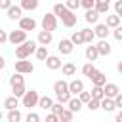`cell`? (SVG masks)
I'll use <instances>...</instances> for the list:
<instances>
[{
    "label": "cell",
    "instance_id": "ba28073f",
    "mask_svg": "<svg viewBox=\"0 0 122 122\" xmlns=\"http://www.w3.org/2000/svg\"><path fill=\"white\" fill-rule=\"evenodd\" d=\"M57 50H59V53H63V55H69V53H72V50H74V44H72V40H71V38H63V40H59V44H57Z\"/></svg>",
    "mask_w": 122,
    "mask_h": 122
},
{
    "label": "cell",
    "instance_id": "ac0fdd59",
    "mask_svg": "<svg viewBox=\"0 0 122 122\" xmlns=\"http://www.w3.org/2000/svg\"><path fill=\"white\" fill-rule=\"evenodd\" d=\"M109 25L107 23H95V36H99V38H107L109 36Z\"/></svg>",
    "mask_w": 122,
    "mask_h": 122
},
{
    "label": "cell",
    "instance_id": "4dcf8cb0",
    "mask_svg": "<svg viewBox=\"0 0 122 122\" xmlns=\"http://www.w3.org/2000/svg\"><path fill=\"white\" fill-rule=\"evenodd\" d=\"M71 40H72V44H74V46L84 44V34H82V30H74V32H72V36H71Z\"/></svg>",
    "mask_w": 122,
    "mask_h": 122
},
{
    "label": "cell",
    "instance_id": "816d5d0a",
    "mask_svg": "<svg viewBox=\"0 0 122 122\" xmlns=\"http://www.w3.org/2000/svg\"><path fill=\"white\" fill-rule=\"evenodd\" d=\"M116 120H118V122H122V109H120V112L116 114Z\"/></svg>",
    "mask_w": 122,
    "mask_h": 122
},
{
    "label": "cell",
    "instance_id": "83f0119b",
    "mask_svg": "<svg viewBox=\"0 0 122 122\" xmlns=\"http://www.w3.org/2000/svg\"><path fill=\"white\" fill-rule=\"evenodd\" d=\"M34 53H36V59H38V61H46V57L50 55V53H48V46H42V44L36 48Z\"/></svg>",
    "mask_w": 122,
    "mask_h": 122
},
{
    "label": "cell",
    "instance_id": "74e56055",
    "mask_svg": "<svg viewBox=\"0 0 122 122\" xmlns=\"http://www.w3.org/2000/svg\"><path fill=\"white\" fill-rule=\"evenodd\" d=\"M65 6H67L69 10H72V11H76V10L80 8V0H67Z\"/></svg>",
    "mask_w": 122,
    "mask_h": 122
},
{
    "label": "cell",
    "instance_id": "d590c367",
    "mask_svg": "<svg viewBox=\"0 0 122 122\" xmlns=\"http://www.w3.org/2000/svg\"><path fill=\"white\" fill-rule=\"evenodd\" d=\"M72 116H74V112H72L71 109H63V112L59 114V120H65V122H71V120H72Z\"/></svg>",
    "mask_w": 122,
    "mask_h": 122
},
{
    "label": "cell",
    "instance_id": "44dd1931",
    "mask_svg": "<svg viewBox=\"0 0 122 122\" xmlns=\"http://www.w3.org/2000/svg\"><path fill=\"white\" fill-rule=\"evenodd\" d=\"M61 71H63L65 76H74V74H76V65L71 63V61H69V63H63V65H61Z\"/></svg>",
    "mask_w": 122,
    "mask_h": 122
},
{
    "label": "cell",
    "instance_id": "9a60e30c",
    "mask_svg": "<svg viewBox=\"0 0 122 122\" xmlns=\"http://www.w3.org/2000/svg\"><path fill=\"white\" fill-rule=\"evenodd\" d=\"M82 90H84V82H82V80L74 78V80H71V82H69V92H71L72 95H78Z\"/></svg>",
    "mask_w": 122,
    "mask_h": 122
},
{
    "label": "cell",
    "instance_id": "836d02e7",
    "mask_svg": "<svg viewBox=\"0 0 122 122\" xmlns=\"http://www.w3.org/2000/svg\"><path fill=\"white\" fill-rule=\"evenodd\" d=\"M8 120H10V122H19V120H21V112H19L17 109H10V112H8Z\"/></svg>",
    "mask_w": 122,
    "mask_h": 122
},
{
    "label": "cell",
    "instance_id": "7bdbcfd3",
    "mask_svg": "<svg viewBox=\"0 0 122 122\" xmlns=\"http://www.w3.org/2000/svg\"><path fill=\"white\" fill-rule=\"evenodd\" d=\"M112 34H114V38H116V40H122V27H120V25H118V27H114Z\"/></svg>",
    "mask_w": 122,
    "mask_h": 122
},
{
    "label": "cell",
    "instance_id": "8992f818",
    "mask_svg": "<svg viewBox=\"0 0 122 122\" xmlns=\"http://www.w3.org/2000/svg\"><path fill=\"white\" fill-rule=\"evenodd\" d=\"M25 40H27V30H23V29H19V30H11V32L8 34V42L13 44V46L23 44Z\"/></svg>",
    "mask_w": 122,
    "mask_h": 122
},
{
    "label": "cell",
    "instance_id": "5b68a950",
    "mask_svg": "<svg viewBox=\"0 0 122 122\" xmlns=\"http://www.w3.org/2000/svg\"><path fill=\"white\" fill-rule=\"evenodd\" d=\"M42 29H46V30H55L57 29V15L51 11V13H44L42 15Z\"/></svg>",
    "mask_w": 122,
    "mask_h": 122
},
{
    "label": "cell",
    "instance_id": "7dc6e473",
    "mask_svg": "<svg viewBox=\"0 0 122 122\" xmlns=\"http://www.w3.org/2000/svg\"><path fill=\"white\" fill-rule=\"evenodd\" d=\"M46 120H48V122H57V120H59V116H57L55 112H51V114H48V116H46Z\"/></svg>",
    "mask_w": 122,
    "mask_h": 122
},
{
    "label": "cell",
    "instance_id": "ab89813d",
    "mask_svg": "<svg viewBox=\"0 0 122 122\" xmlns=\"http://www.w3.org/2000/svg\"><path fill=\"white\" fill-rule=\"evenodd\" d=\"M78 97H80V101H82V103H88V101L92 99V92H84V90H82V92L78 93Z\"/></svg>",
    "mask_w": 122,
    "mask_h": 122
},
{
    "label": "cell",
    "instance_id": "8fae6325",
    "mask_svg": "<svg viewBox=\"0 0 122 122\" xmlns=\"http://www.w3.org/2000/svg\"><path fill=\"white\" fill-rule=\"evenodd\" d=\"M103 90H105V97H116V95L120 93V88H118V84H114V82H107V84L103 86Z\"/></svg>",
    "mask_w": 122,
    "mask_h": 122
},
{
    "label": "cell",
    "instance_id": "8d00e7d4",
    "mask_svg": "<svg viewBox=\"0 0 122 122\" xmlns=\"http://www.w3.org/2000/svg\"><path fill=\"white\" fill-rule=\"evenodd\" d=\"M55 97H57V101H61V103H69V99L72 97V93H71V92H65V93H55Z\"/></svg>",
    "mask_w": 122,
    "mask_h": 122
},
{
    "label": "cell",
    "instance_id": "f546056e",
    "mask_svg": "<svg viewBox=\"0 0 122 122\" xmlns=\"http://www.w3.org/2000/svg\"><path fill=\"white\" fill-rule=\"evenodd\" d=\"M82 34H84V42H86V44H93V40H95V30H92V29H82Z\"/></svg>",
    "mask_w": 122,
    "mask_h": 122
},
{
    "label": "cell",
    "instance_id": "e0dca14e",
    "mask_svg": "<svg viewBox=\"0 0 122 122\" xmlns=\"http://www.w3.org/2000/svg\"><path fill=\"white\" fill-rule=\"evenodd\" d=\"M99 11L95 10V8H92V10H86V15H84V19L88 21V23H92V25H95L97 21H99Z\"/></svg>",
    "mask_w": 122,
    "mask_h": 122
},
{
    "label": "cell",
    "instance_id": "4fadbf2b",
    "mask_svg": "<svg viewBox=\"0 0 122 122\" xmlns=\"http://www.w3.org/2000/svg\"><path fill=\"white\" fill-rule=\"evenodd\" d=\"M51 38H53L51 30H46V29H42V30L38 32V38H36V42H38V44H42V46H48V44L51 42Z\"/></svg>",
    "mask_w": 122,
    "mask_h": 122
},
{
    "label": "cell",
    "instance_id": "1f68e13d",
    "mask_svg": "<svg viewBox=\"0 0 122 122\" xmlns=\"http://www.w3.org/2000/svg\"><path fill=\"white\" fill-rule=\"evenodd\" d=\"M92 97H95V99H103V97H105V90H103V86H93V88H92Z\"/></svg>",
    "mask_w": 122,
    "mask_h": 122
},
{
    "label": "cell",
    "instance_id": "7a4b0ae2",
    "mask_svg": "<svg viewBox=\"0 0 122 122\" xmlns=\"http://www.w3.org/2000/svg\"><path fill=\"white\" fill-rule=\"evenodd\" d=\"M10 86H11V92H13V95H17V97H23L25 95V78H23V74L21 72H13L11 76H10Z\"/></svg>",
    "mask_w": 122,
    "mask_h": 122
},
{
    "label": "cell",
    "instance_id": "cb8c5ba5",
    "mask_svg": "<svg viewBox=\"0 0 122 122\" xmlns=\"http://www.w3.org/2000/svg\"><path fill=\"white\" fill-rule=\"evenodd\" d=\"M67 105H69V109H71L72 112H78V111L82 109V105H84V103L80 101V97H71Z\"/></svg>",
    "mask_w": 122,
    "mask_h": 122
},
{
    "label": "cell",
    "instance_id": "603a6c76",
    "mask_svg": "<svg viewBox=\"0 0 122 122\" xmlns=\"http://www.w3.org/2000/svg\"><path fill=\"white\" fill-rule=\"evenodd\" d=\"M51 105H53V99L51 97H48V95H42L40 99H38V107L40 109H44V111H51Z\"/></svg>",
    "mask_w": 122,
    "mask_h": 122
},
{
    "label": "cell",
    "instance_id": "f5cc1de1",
    "mask_svg": "<svg viewBox=\"0 0 122 122\" xmlns=\"http://www.w3.org/2000/svg\"><path fill=\"white\" fill-rule=\"evenodd\" d=\"M0 120H2V112H0Z\"/></svg>",
    "mask_w": 122,
    "mask_h": 122
},
{
    "label": "cell",
    "instance_id": "d6986e66",
    "mask_svg": "<svg viewBox=\"0 0 122 122\" xmlns=\"http://www.w3.org/2000/svg\"><path fill=\"white\" fill-rule=\"evenodd\" d=\"M84 55H86V59H88V61H95V59L99 57V51H97V46H93V44H90V46H86V51H84Z\"/></svg>",
    "mask_w": 122,
    "mask_h": 122
},
{
    "label": "cell",
    "instance_id": "277c9868",
    "mask_svg": "<svg viewBox=\"0 0 122 122\" xmlns=\"http://www.w3.org/2000/svg\"><path fill=\"white\" fill-rule=\"evenodd\" d=\"M38 99H40L38 92L36 90H30V92H25V95L21 97V103H23V107L30 109V107H38Z\"/></svg>",
    "mask_w": 122,
    "mask_h": 122
},
{
    "label": "cell",
    "instance_id": "60d3db41",
    "mask_svg": "<svg viewBox=\"0 0 122 122\" xmlns=\"http://www.w3.org/2000/svg\"><path fill=\"white\" fill-rule=\"evenodd\" d=\"M80 6L84 10H92V8H95V0H80Z\"/></svg>",
    "mask_w": 122,
    "mask_h": 122
},
{
    "label": "cell",
    "instance_id": "f907efd6",
    "mask_svg": "<svg viewBox=\"0 0 122 122\" xmlns=\"http://www.w3.org/2000/svg\"><path fill=\"white\" fill-rule=\"evenodd\" d=\"M116 71H118V72H120V74H122V59H120V61H118V65H116Z\"/></svg>",
    "mask_w": 122,
    "mask_h": 122
},
{
    "label": "cell",
    "instance_id": "5bb4252c",
    "mask_svg": "<svg viewBox=\"0 0 122 122\" xmlns=\"http://www.w3.org/2000/svg\"><path fill=\"white\" fill-rule=\"evenodd\" d=\"M44 63H46V67H48L50 71H55V69H61V65H63V63H61V59H59L57 55H48Z\"/></svg>",
    "mask_w": 122,
    "mask_h": 122
},
{
    "label": "cell",
    "instance_id": "d4e9b609",
    "mask_svg": "<svg viewBox=\"0 0 122 122\" xmlns=\"http://www.w3.org/2000/svg\"><path fill=\"white\" fill-rule=\"evenodd\" d=\"M53 92H55V93H65V92H69V82L57 80V82L53 84Z\"/></svg>",
    "mask_w": 122,
    "mask_h": 122
},
{
    "label": "cell",
    "instance_id": "f1b7e54d",
    "mask_svg": "<svg viewBox=\"0 0 122 122\" xmlns=\"http://www.w3.org/2000/svg\"><path fill=\"white\" fill-rule=\"evenodd\" d=\"M107 25H109V29H114V27H118V25H120V15H118V13L107 15Z\"/></svg>",
    "mask_w": 122,
    "mask_h": 122
},
{
    "label": "cell",
    "instance_id": "9c48e42d",
    "mask_svg": "<svg viewBox=\"0 0 122 122\" xmlns=\"http://www.w3.org/2000/svg\"><path fill=\"white\" fill-rule=\"evenodd\" d=\"M6 11H8V19H11V21H19V19L23 17V8H21V6H13V4H11Z\"/></svg>",
    "mask_w": 122,
    "mask_h": 122
},
{
    "label": "cell",
    "instance_id": "bcb514c9",
    "mask_svg": "<svg viewBox=\"0 0 122 122\" xmlns=\"http://www.w3.org/2000/svg\"><path fill=\"white\" fill-rule=\"evenodd\" d=\"M4 42H8V32L4 29H0V44H4Z\"/></svg>",
    "mask_w": 122,
    "mask_h": 122
},
{
    "label": "cell",
    "instance_id": "d6a6232c",
    "mask_svg": "<svg viewBox=\"0 0 122 122\" xmlns=\"http://www.w3.org/2000/svg\"><path fill=\"white\" fill-rule=\"evenodd\" d=\"M93 71H95V67H93V61H88V63L82 67V74H84V76H88V78L92 76V72H93Z\"/></svg>",
    "mask_w": 122,
    "mask_h": 122
},
{
    "label": "cell",
    "instance_id": "7402d4cb",
    "mask_svg": "<svg viewBox=\"0 0 122 122\" xmlns=\"http://www.w3.org/2000/svg\"><path fill=\"white\" fill-rule=\"evenodd\" d=\"M111 8V0H95V10L99 13H109Z\"/></svg>",
    "mask_w": 122,
    "mask_h": 122
},
{
    "label": "cell",
    "instance_id": "52a82bcc",
    "mask_svg": "<svg viewBox=\"0 0 122 122\" xmlns=\"http://www.w3.org/2000/svg\"><path fill=\"white\" fill-rule=\"evenodd\" d=\"M15 71L21 72V74H30L34 71V65L27 59H19V61H15Z\"/></svg>",
    "mask_w": 122,
    "mask_h": 122
},
{
    "label": "cell",
    "instance_id": "ee69618b",
    "mask_svg": "<svg viewBox=\"0 0 122 122\" xmlns=\"http://www.w3.org/2000/svg\"><path fill=\"white\" fill-rule=\"evenodd\" d=\"M114 11L120 15V19H122V0H116L114 2Z\"/></svg>",
    "mask_w": 122,
    "mask_h": 122
},
{
    "label": "cell",
    "instance_id": "484cf974",
    "mask_svg": "<svg viewBox=\"0 0 122 122\" xmlns=\"http://www.w3.org/2000/svg\"><path fill=\"white\" fill-rule=\"evenodd\" d=\"M17 105H19V97H17V95H10V97L4 99V107H6L8 111H10V109H15Z\"/></svg>",
    "mask_w": 122,
    "mask_h": 122
},
{
    "label": "cell",
    "instance_id": "30bf717a",
    "mask_svg": "<svg viewBox=\"0 0 122 122\" xmlns=\"http://www.w3.org/2000/svg\"><path fill=\"white\" fill-rule=\"evenodd\" d=\"M90 80H92L93 86H105V84H107V76H105V72H101V71H97V69L92 72Z\"/></svg>",
    "mask_w": 122,
    "mask_h": 122
},
{
    "label": "cell",
    "instance_id": "f35d334b",
    "mask_svg": "<svg viewBox=\"0 0 122 122\" xmlns=\"http://www.w3.org/2000/svg\"><path fill=\"white\" fill-rule=\"evenodd\" d=\"M63 109H65V107H63V103H61V101H57V103H53V105H51V112H55L57 116L63 112Z\"/></svg>",
    "mask_w": 122,
    "mask_h": 122
},
{
    "label": "cell",
    "instance_id": "6da1fadb",
    "mask_svg": "<svg viewBox=\"0 0 122 122\" xmlns=\"http://www.w3.org/2000/svg\"><path fill=\"white\" fill-rule=\"evenodd\" d=\"M53 13L61 19V23H63L67 29H72V27L76 25V15H74V11L69 10L65 4H55V6H53Z\"/></svg>",
    "mask_w": 122,
    "mask_h": 122
},
{
    "label": "cell",
    "instance_id": "2e32d148",
    "mask_svg": "<svg viewBox=\"0 0 122 122\" xmlns=\"http://www.w3.org/2000/svg\"><path fill=\"white\" fill-rule=\"evenodd\" d=\"M101 109L105 112H112L116 109V103H114V97H103L101 99Z\"/></svg>",
    "mask_w": 122,
    "mask_h": 122
},
{
    "label": "cell",
    "instance_id": "7c38bea8",
    "mask_svg": "<svg viewBox=\"0 0 122 122\" xmlns=\"http://www.w3.org/2000/svg\"><path fill=\"white\" fill-rule=\"evenodd\" d=\"M19 29H23V30H34L36 29V21L32 17H21L19 19Z\"/></svg>",
    "mask_w": 122,
    "mask_h": 122
},
{
    "label": "cell",
    "instance_id": "c3c4849f",
    "mask_svg": "<svg viewBox=\"0 0 122 122\" xmlns=\"http://www.w3.org/2000/svg\"><path fill=\"white\" fill-rule=\"evenodd\" d=\"M114 103H116V109H122V93H118L114 97Z\"/></svg>",
    "mask_w": 122,
    "mask_h": 122
},
{
    "label": "cell",
    "instance_id": "681fc988",
    "mask_svg": "<svg viewBox=\"0 0 122 122\" xmlns=\"http://www.w3.org/2000/svg\"><path fill=\"white\" fill-rule=\"evenodd\" d=\"M4 67H6V59H4V57H2V55H0V71H2V69H4Z\"/></svg>",
    "mask_w": 122,
    "mask_h": 122
},
{
    "label": "cell",
    "instance_id": "ffe728a7",
    "mask_svg": "<svg viewBox=\"0 0 122 122\" xmlns=\"http://www.w3.org/2000/svg\"><path fill=\"white\" fill-rule=\"evenodd\" d=\"M97 51H99V55H109V53H111V44L107 42V38H101V40H99Z\"/></svg>",
    "mask_w": 122,
    "mask_h": 122
},
{
    "label": "cell",
    "instance_id": "f6af8a7d",
    "mask_svg": "<svg viewBox=\"0 0 122 122\" xmlns=\"http://www.w3.org/2000/svg\"><path fill=\"white\" fill-rule=\"evenodd\" d=\"M11 6V0H0V10H8Z\"/></svg>",
    "mask_w": 122,
    "mask_h": 122
},
{
    "label": "cell",
    "instance_id": "e575fe53",
    "mask_svg": "<svg viewBox=\"0 0 122 122\" xmlns=\"http://www.w3.org/2000/svg\"><path fill=\"white\" fill-rule=\"evenodd\" d=\"M86 105H88V109H90V111H97V109H101V99L92 97V99H90Z\"/></svg>",
    "mask_w": 122,
    "mask_h": 122
},
{
    "label": "cell",
    "instance_id": "b9f144b4",
    "mask_svg": "<svg viewBox=\"0 0 122 122\" xmlns=\"http://www.w3.org/2000/svg\"><path fill=\"white\" fill-rule=\"evenodd\" d=\"M38 120H40V116L36 112H29L27 114V122H38Z\"/></svg>",
    "mask_w": 122,
    "mask_h": 122
},
{
    "label": "cell",
    "instance_id": "3957f363",
    "mask_svg": "<svg viewBox=\"0 0 122 122\" xmlns=\"http://www.w3.org/2000/svg\"><path fill=\"white\" fill-rule=\"evenodd\" d=\"M36 48H38V42H34V40H25L23 44H19V46L15 48V57H17V59H27L30 53L36 51Z\"/></svg>",
    "mask_w": 122,
    "mask_h": 122
},
{
    "label": "cell",
    "instance_id": "4316f807",
    "mask_svg": "<svg viewBox=\"0 0 122 122\" xmlns=\"http://www.w3.org/2000/svg\"><path fill=\"white\" fill-rule=\"evenodd\" d=\"M23 10H27V11H34L36 8H38V0H21V4H19Z\"/></svg>",
    "mask_w": 122,
    "mask_h": 122
}]
</instances>
